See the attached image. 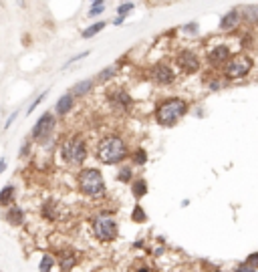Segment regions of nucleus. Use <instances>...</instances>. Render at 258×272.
<instances>
[{
    "mask_svg": "<svg viewBox=\"0 0 258 272\" xmlns=\"http://www.w3.org/2000/svg\"><path fill=\"white\" fill-rule=\"evenodd\" d=\"M186 30H188L190 34H192V32L196 34V32H198V24H188V26H186Z\"/></svg>",
    "mask_w": 258,
    "mask_h": 272,
    "instance_id": "nucleus-36",
    "label": "nucleus"
},
{
    "mask_svg": "<svg viewBox=\"0 0 258 272\" xmlns=\"http://www.w3.org/2000/svg\"><path fill=\"white\" fill-rule=\"evenodd\" d=\"M252 71V59L246 57V54H238V57H232L226 67H224V77L230 81H238L242 77H246Z\"/></svg>",
    "mask_w": 258,
    "mask_h": 272,
    "instance_id": "nucleus-7",
    "label": "nucleus"
},
{
    "mask_svg": "<svg viewBox=\"0 0 258 272\" xmlns=\"http://www.w3.org/2000/svg\"><path fill=\"white\" fill-rule=\"evenodd\" d=\"M16 204V188L14 184H6L2 186V190H0V208H10Z\"/></svg>",
    "mask_w": 258,
    "mask_h": 272,
    "instance_id": "nucleus-16",
    "label": "nucleus"
},
{
    "mask_svg": "<svg viewBox=\"0 0 258 272\" xmlns=\"http://www.w3.org/2000/svg\"><path fill=\"white\" fill-rule=\"evenodd\" d=\"M149 79L156 83V85H172L176 81V73L172 71L170 65L166 63H158V65H153L151 71H149Z\"/></svg>",
    "mask_w": 258,
    "mask_h": 272,
    "instance_id": "nucleus-8",
    "label": "nucleus"
},
{
    "mask_svg": "<svg viewBox=\"0 0 258 272\" xmlns=\"http://www.w3.org/2000/svg\"><path fill=\"white\" fill-rule=\"evenodd\" d=\"M46 95H48V91H42L40 95H36V97H34V101H32V103L28 105V109H26V115H30V113L34 111V109H36V107H38V105H40V103L46 99Z\"/></svg>",
    "mask_w": 258,
    "mask_h": 272,
    "instance_id": "nucleus-25",
    "label": "nucleus"
},
{
    "mask_svg": "<svg viewBox=\"0 0 258 272\" xmlns=\"http://www.w3.org/2000/svg\"><path fill=\"white\" fill-rule=\"evenodd\" d=\"M16 117H18V111H12V113H10V117L4 121V129H10V127H12V123L16 121Z\"/></svg>",
    "mask_w": 258,
    "mask_h": 272,
    "instance_id": "nucleus-31",
    "label": "nucleus"
},
{
    "mask_svg": "<svg viewBox=\"0 0 258 272\" xmlns=\"http://www.w3.org/2000/svg\"><path fill=\"white\" fill-rule=\"evenodd\" d=\"M30 149H32V141H30V137L22 139V143H20V149H18V159H24V157H28V155H30Z\"/></svg>",
    "mask_w": 258,
    "mask_h": 272,
    "instance_id": "nucleus-24",
    "label": "nucleus"
},
{
    "mask_svg": "<svg viewBox=\"0 0 258 272\" xmlns=\"http://www.w3.org/2000/svg\"><path fill=\"white\" fill-rule=\"evenodd\" d=\"M103 28H105V22L103 20H99V22H95V24H91L89 28H85L83 32H81V36L83 38H91V36H95V34H99Z\"/></svg>",
    "mask_w": 258,
    "mask_h": 272,
    "instance_id": "nucleus-21",
    "label": "nucleus"
},
{
    "mask_svg": "<svg viewBox=\"0 0 258 272\" xmlns=\"http://www.w3.org/2000/svg\"><path fill=\"white\" fill-rule=\"evenodd\" d=\"M103 10H105V2H93L91 8H89V12H87V16L95 18V16H99Z\"/></svg>",
    "mask_w": 258,
    "mask_h": 272,
    "instance_id": "nucleus-26",
    "label": "nucleus"
},
{
    "mask_svg": "<svg viewBox=\"0 0 258 272\" xmlns=\"http://www.w3.org/2000/svg\"><path fill=\"white\" fill-rule=\"evenodd\" d=\"M133 220H145V214H143L141 206H135V212H133Z\"/></svg>",
    "mask_w": 258,
    "mask_h": 272,
    "instance_id": "nucleus-33",
    "label": "nucleus"
},
{
    "mask_svg": "<svg viewBox=\"0 0 258 272\" xmlns=\"http://www.w3.org/2000/svg\"><path fill=\"white\" fill-rule=\"evenodd\" d=\"M238 22H240V12L232 10V12H228V14H224V16H222V20H220V28H222V30H232Z\"/></svg>",
    "mask_w": 258,
    "mask_h": 272,
    "instance_id": "nucleus-18",
    "label": "nucleus"
},
{
    "mask_svg": "<svg viewBox=\"0 0 258 272\" xmlns=\"http://www.w3.org/2000/svg\"><path fill=\"white\" fill-rule=\"evenodd\" d=\"M230 61V48L226 44H216L210 52H208V63L212 67H220V65H226Z\"/></svg>",
    "mask_w": 258,
    "mask_h": 272,
    "instance_id": "nucleus-13",
    "label": "nucleus"
},
{
    "mask_svg": "<svg viewBox=\"0 0 258 272\" xmlns=\"http://www.w3.org/2000/svg\"><path fill=\"white\" fill-rule=\"evenodd\" d=\"M188 113V103L180 97H172V99H166L162 101L158 107H156V121L162 125V127H172L176 125L184 115Z\"/></svg>",
    "mask_w": 258,
    "mask_h": 272,
    "instance_id": "nucleus-3",
    "label": "nucleus"
},
{
    "mask_svg": "<svg viewBox=\"0 0 258 272\" xmlns=\"http://www.w3.org/2000/svg\"><path fill=\"white\" fill-rule=\"evenodd\" d=\"M87 54H89V50H85V52H79V54H75V57H73V59H69V63H65V67H63V69H67L69 65H73V63H77V61L85 59V57H87Z\"/></svg>",
    "mask_w": 258,
    "mask_h": 272,
    "instance_id": "nucleus-29",
    "label": "nucleus"
},
{
    "mask_svg": "<svg viewBox=\"0 0 258 272\" xmlns=\"http://www.w3.org/2000/svg\"><path fill=\"white\" fill-rule=\"evenodd\" d=\"M55 262H59V268H61L63 272H71V270L79 264V254H77L73 248H59Z\"/></svg>",
    "mask_w": 258,
    "mask_h": 272,
    "instance_id": "nucleus-10",
    "label": "nucleus"
},
{
    "mask_svg": "<svg viewBox=\"0 0 258 272\" xmlns=\"http://www.w3.org/2000/svg\"><path fill=\"white\" fill-rule=\"evenodd\" d=\"M55 127H57V117H55V113H53V111H44V113L36 119L34 127L30 129V141L46 143V141L50 139V135L55 133Z\"/></svg>",
    "mask_w": 258,
    "mask_h": 272,
    "instance_id": "nucleus-6",
    "label": "nucleus"
},
{
    "mask_svg": "<svg viewBox=\"0 0 258 272\" xmlns=\"http://www.w3.org/2000/svg\"><path fill=\"white\" fill-rule=\"evenodd\" d=\"M73 107H75V97L71 93H65L57 99L55 103V117H65L73 111Z\"/></svg>",
    "mask_w": 258,
    "mask_h": 272,
    "instance_id": "nucleus-14",
    "label": "nucleus"
},
{
    "mask_svg": "<svg viewBox=\"0 0 258 272\" xmlns=\"http://www.w3.org/2000/svg\"><path fill=\"white\" fill-rule=\"evenodd\" d=\"M55 256L53 254H48V252H44L42 256H40V260H38V272H50L55 268Z\"/></svg>",
    "mask_w": 258,
    "mask_h": 272,
    "instance_id": "nucleus-19",
    "label": "nucleus"
},
{
    "mask_svg": "<svg viewBox=\"0 0 258 272\" xmlns=\"http://www.w3.org/2000/svg\"><path fill=\"white\" fill-rule=\"evenodd\" d=\"M4 220H6V224H10L12 228H20V226H24L26 212H24V208H20L18 204H14V206H10V208L4 210Z\"/></svg>",
    "mask_w": 258,
    "mask_h": 272,
    "instance_id": "nucleus-12",
    "label": "nucleus"
},
{
    "mask_svg": "<svg viewBox=\"0 0 258 272\" xmlns=\"http://www.w3.org/2000/svg\"><path fill=\"white\" fill-rule=\"evenodd\" d=\"M61 159L67 163V166H73V168H81L85 159H87V141L85 137H81L79 133L75 135H69L67 139H63L61 143Z\"/></svg>",
    "mask_w": 258,
    "mask_h": 272,
    "instance_id": "nucleus-4",
    "label": "nucleus"
},
{
    "mask_svg": "<svg viewBox=\"0 0 258 272\" xmlns=\"http://www.w3.org/2000/svg\"><path fill=\"white\" fill-rule=\"evenodd\" d=\"M176 61H178V67L188 75L200 71V59H198V54L194 50H180Z\"/></svg>",
    "mask_w": 258,
    "mask_h": 272,
    "instance_id": "nucleus-9",
    "label": "nucleus"
},
{
    "mask_svg": "<svg viewBox=\"0 0 258 272\" xmlns=\"http://www.w3.org/2000/svg\"><path fill=\"white\" fill-rule=\"evenodd\" d=\"M93 87H95V81H93V79H85V81L75 83L69 93H71L75 99H77V97H87V95L93 91Z\"/></svg>",
    "mask_w": 258,
    "mask_h": 272,
    "instance_id": "nucleus-17",
    "label": "nucleus"
},
{
    "mask_svg": "<svg viewBox=\"0 0 258 272\" xmlns=\"http://www.w3.org/2000/svg\"><path fill=\"white\" fill-rule=\"evenodd\" d=\"M115 73H117V67H115V65L105 67L103 71H99V73H97V77H95L93 81H95V83H107V81H111V79L115 77Z\"/></svg>",
    "mask_w": 258,
    "mask_h": 272,
    "instance_id": "nucleus-20",
    "label": "nucleus"
},
{
    "mask_svg": "<svg viewBox=\"0 0 258 272\" xmlns=\"http://www.w3.org/2000/svg\"><path fill=\"white\" fill-rule=\"evenodd\" d=\"M107 99H109L111 107L117 109V111H127V109L131 107V97H129V93L123 91V89L109 91V93H107Z\"/></svg>",
    "mask_w": 258,
    "mask_h": 272,
    "instance_id": "nucleus-11",
    "label": "nucleus"
},
{
    "mask_svg": "<svg viewBox=\"0 0 258 272\" xmlns=\"http://www.w3.org/2000/svg\"><path fill=\"white\" fill-rule=\"evenodd\" d=\"M135 272H153V270H151V268H147V266H141V268H137Z\"/></svg>",
    "mask_w": 258,
    "mask_h": 272,
    "instance_id": "nucleus-37",
    "label": "nucleus"
},
{
    "mask_svg": "<svg viewBox=\"0 0 258 272\" xmlns=\"http://www.w3.org/2000/svg\"><path fill=\"white\" fill-rule=\"evenodd\" d=\"M77 188L83 196L91 200H99L107 194L105 180H103V174L97 168H81L77 174Z\"/></svg>",
    "mask_w": 258,
    "mask_h": 272,
    "instance_id": "nucleus-2",
    "label": "nucleus"
},
{
    "mask_svg": "<svg viewBox=\"0 0 258 272\" xmlns=\"http://www.w3.org/2000/svg\"><path fill=\"white\" fill-rule=\"evenodd\" d=\"M131 190H133V196H135V198L145 196V194H147V184H145V180H135L133 186H131Z\"/></svg>",
    "mask_w": 258,
    "mask_h": 272,
    "instance_id": "nucleus-22",
    "label": "nucleus"
},
{
    "mask_svg": "<svg viewBox=\"0 0 258 272\" xmlns=\"http://www.w3.org/2000/svg\"><path fill=\"white\" fill-rule=\"evenodd\" d=\"M131 10H133V4H131V2H123V4H119V8H117V14H119V16H117V18H119V20H123V18L127 16V12H131Z\"/></svg>",
    "mask_w": 258,
    "mask_h": 272,
    "instance_id": "nucleus-27",
    "label": "nucleus"
},
{
    "mask_svg": "<svg viewBox=\"0 0 258 272\" xmlns=\"http://www.w3.org/2000/svg\"><path fill=\"white\" fill-rule=\"evenodd\" d=\"M117 178H119V182H129V180H131V170H129V168H123Z\"/></svg>",
    "mask_w": 258,
    "mask_h": 272,
    "instance_id": "nucleus-30",
    "label": "nucleus"
},
{
    "mask_svg": "<svg viewBox=\"0 0 258 272\" xmlns=\"http://www.w3.org/2000/svg\"><path fill=\"white\" fill-rule=\"evenodd\" d=\"M133 161L137 163V166H143V163L147 161V153L143 149H135L133 151Z\"/></svg>",
    "mask_w": 258,
    "mask_h": 272,
    "instance_id": "nucleus-28",
    "label": "nucleus"
},
{
    "mask_svg": "<svg viewBox=\"0 0 258 272\" xmlns=\"http://www.w3.org/2000/svg\"><path fill=\"white\" fill-rule=\"evenodd\" d=\"M242 16L250 22H258V6H244L242 8Z\"/></svg>",
    "mask_w": 258,
    "mask_h": 272,
    "instance_id": "nucleus-23",
    "label": "nucleus"
},
{
    "mask_svg": "<svg viewBox=\"0 0 258 272\" xmlns=\"http://www.w3.org/2000/svg\"><path fill=\"white\" fill-rule=\"evenodd\" d=\"M95 155L101 163L113 166V163H121L127 157V145L119 135H105L97 143Z\"/></svg>",
    "mask_w": 258,
    "mask_h": 272,
    "instance_id": "nucleus-1",
    "label": "nucleus"
},
{
    "mask_svg": "<svg viewBox=\"0 0 258 272\" xmlns=\"http://www.w3.org/2000/svg\"><path fill=\"white\" fill-rule=\"evenodd\" d=\"M8 168V159L6 157H0V174H4Z\"/></svg>",
    "mask_w": 258,
    "mask_h": 272,
    "instance_id": "nucleus-35",
    "label": "nucleus"
},
{
    "mask_svg": "<svg viewBox=\"0 0 258 272\" xmlns=\"http://www.w3.org/2000/svg\"><path fill=\"white\" fill-rule=\"evenodd\" d=\"M40 216H42V220L46 222H57L59 218H61V208L55 200H46L42 206H40Z\"/></svg>",
    "mask_w": 258,
    "mask_h": 272,
    "instance_id": "nucleus-15",
    "label": "nucleus"
},
{
    "mask_svg": "<svg viewBox=\"0 0 258 272\" xmlns=\"http://www.w3.org/2000/svg\"><path fill=\"white\" fill-rule=\"evenodd\" d=\"M248 266H252V268H258V252H254V254H250V258H248V262H246Z\"/></svg>",
    "mask_w": 258,
    "mask_h": 272,
    "instance_id": "nucleus-34",
    "label": "nucleus"
},
{
    "mask_svg": "<svg viewBox=\"0 0 258 272\" xmlns=\"http://www.w3.org/2000/svg\"><path fill=\"white\" fill-rule=\"evenodd\" d=\"M91 228H93V234L99 242H113L117 238V222L113 220L111 216H105V214H99L91 220Z\"/></svg>",
    "mask_w": 258,
    "mask_h": 272,
    "instance_id": "nucleus-5",
    "label": "nucleus"
},
{
    "mask_svg": "<svg viewBox=\"0 0 258 272\" xmlns=\"http://www.w3.org/2000/svg\"><path fill=\"white\" fill-rule=\"evenodd\" d=\"M232 272H258V268H252V266H248V264H242V266L234 268Z\"/></svg>",
    "mask_w": 258,
    "mask_h": 272,
    "instance_id": "nucleus-32",
    "label": "nucleus"
}]
</instances>
